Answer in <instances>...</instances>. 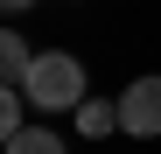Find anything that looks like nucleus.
I'll use <instances>...</instances> for the list:
<instances>
[{
	"mask_svg": "<svg viewBox=\"0 0 161 154\" xmlns=\"http://www.w3.org/2000/svg\"><path fill=\"white\" fill-rule=\"evenodd\" d=\"M21 91H28L42 112H77V105H84V63H77L70 49H42Z\"/></svg>",
	"mask_w": 161,
	"mask_h": 154,
	"instance_id": "obj_1",
	"label": "nucleus"
},
{
	"mask_svg": "<svg viewBox=\"0 0 161 154\" xmlns=\"http://www.w3.org/2000/svg\"><path fill=\"white\" fill-rule=\"evenodd\" d=\"M119 133H140V140L161 133V77H133L119 91Z\"/></svg>",
	"mask_w": 161,
	"mask_h": 154,
	"instance_id": "obj_2",
	"label": "nucleus"
},
{
	"mask_svg": "<svg viewBox=\"0 0 161 154\" xmlns=\"http://www.w3.org/2000/svg\"><path fill=\"white\" fill-rule=\"evenodd\" d=\"M77 133H84V140L119 133V105H112V98H84V105H77Z\"/></svg>",
	"mask_w": 161,
	"mask_h": 154,
	"instance_id": "obj_3",
	"label": "nucleus"
},
{
	"mask_svg": "<svg viewBox=\"0 0 161 154\" xmlns=\"http://www.w3.org/2000/svg\"><path fill=\"white\" fill-rule=\"evenodd\" d=\"M28 70H35V49L7 28V35H0V77H7V84H28Z\"/></svg>",
	"mask_w": 161,
	"mask_h": 154,
	"instance_id": "obj_4",
	"label": "nucleus"
},
{
	"mask_svg": "<svg viewBox=\"0 0 161 154\" xmlns=\"http://www.w3.org/2000/svg\"><path fill=\"white\" fill-rule=\"evenodd\" d=\"M7 154H63V140L49 126H21V133H7Z\"/></svg>",
	"mask_w": 161,
	"mask_h": 154,
	"instance_id": "obj_5",
	"label": "nucleus"
},
{
	"mask_svg": "<svg viewBox=\"0 0 161 154\" xmlns=\"http://www.w3.org/2000/svg\"><path fill=\"white\" fill-rule=\"evenodd\" d=\"M0 133H21V84H7V98H0Z\"/></svg>",
	"mask_w": 161,
	"mask_h": 154,
	"instance_id": "obj_6",
	"label": "nucleus"
},
{
	"mask_svg": "<svg viewBox=\"0 0 161 154\" xmlns=\"http://www.w3.org/2000/svg\"><path fill=\"white\" fill-rule=\"evenodd\" d=\"M0 7H7V14H28V7H35V0H0Z\"/></svg>",
	"mask_w": 161,
	"mask_h": 154,
	"instance_id": "obj_7",
	"label": "nucleus"
}]
</instances>
